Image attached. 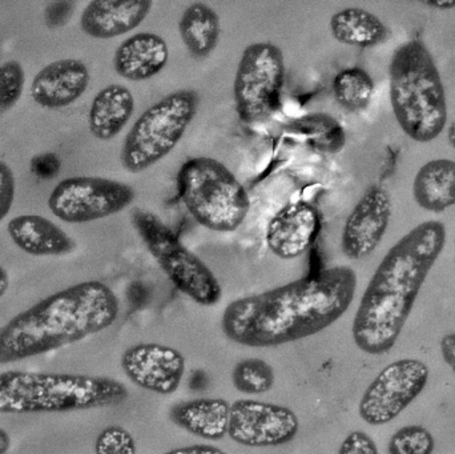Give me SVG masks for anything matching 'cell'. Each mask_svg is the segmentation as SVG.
<instances>
[{
  "mask_svg": "<svg viewBox=\"0 0 455 454\" xmlns=\"http://www.w3.org/2000/svg\"><path fill=\"white\" fill-rule=\"evenodd\" d=\"M443 221L427 220L401 237L371 276L352 325L355 346L381 356L395 348L422 285L446 245Z\"/></svg>",
  "mask_w": 455,
  "mask_h": 454,
  "instance_id": "2",
  "label": "cell"
},
{
  "mask_svg": "<svg viewBox=\"0 0 455 454\" xmlns=\"http://www.w3.org/2000/svg\"><path fill=\"white\" fill-rule=\"evenodd\" d=\"M124 384L103 376L7 370L0 373V413H66L122 404Z\"/></svg>",
  "mask_w": 455,
  "mask_h": 454,
  "instance_id": "5",
  "label": "cell"
},
{
  "mask_svg": "<svg viewBox=\"0 0 455 454\" xmlns=\"http://www.w3.org/2000/svg\"><path fill=\"white\" fill-rule=\"evenodd\" d=\"M15 176L7 163L0 160V221L4 220L15 200Z\"/></svg>",
  "mask_w": 455,
  "mask_h": 454,
  "instance_id": "31",
  "label": "cell"
},
{
  "mask_svg": "<svg viewBox=\"0 0 455 454\" xmlns=\"http://www.w3.org/2000/svg\"><path fill=\"white\" fill-rule=\"evenodd\" d=\"M331 34L337 42L350 47L371 48L389 36V29L379 16L360 7H347L331 16Z\"/></svg>",
  "mask_w": 455,
  "mask_h": 454,
  "instance_id": "24",
  "label": "cell"
},
{
  "mask_svg": "<svg viewBox=\"0 0 455 454\" xmlns=\"http://www.w3.org/2000/svg\"><path fill=\"white\" fill-rule=\"evenodd\" d=\"M430 370L419 359H400L384 368L363 392L358 415L363 423L382 426L411 407L429 383Z\"/></svg>",
  "mask_w": 455,
  "mask_h": 454,
  "instance_id": "11",
  "label": "cell"
},
{
  "mask_svg": "<svg viewBox=\"0 0 455 454\" xmlns=\"http://www.w3.org/2000/svg\"><path fill=\"white\" fill-rule=\"evenodd\" d=\"M8 288H10V276L8 272L0 266V299L7 293Z\"/></svg>",
  "mask_w": 455,
  "mask_h": 454,
  "instance_id": "38",
  "label": "cell"
},
{
  "mask_svg": "<svg viewBox=\"0 0 455 454\" xmlns=\"http://www.w3.org/2000/svg\"><path fill=\"white\" fill-rule=\"evenodd\" d=\"M275 370L261 359L238 362L232 370V384L235 391L249 396L267 394L275 386Z\"/></svg>",
  "mask_w": 455,
  "mask_h": 454,
  "instance_id": "27",
  "label": "cell"
},
{
  "mask_svg": "<svg viewBox=\"0 0 455 454\" xmlns=\"http://www.w3.org/2000/svg\"><path fill=\"white\" fill-rule=\"evenodd\" d=\"M7 232L13 244L27 255L66 256L74 252L76 243L58 224L39 215L11 219Z\"/></svg>",
  "mask_w": 455,
  "mask_h": 454,
  "instance_id": "19",
  "label": "cell"
},
{
  "mask_svg": "<svg viewBox=\"0 0 455 454\" xmlns=\"http://www.w3.org/2000/svg\"><path fill=\"white\" fill-rule=\"evenodd\" d=\"M32 171L42 179H51L60 170V160L53 154L37 155L31 162Z\"/></svg>",
  "mask_w": 455,
  "mask_h": 454,
  "instance_id": "34",
  "label": "cell"
},
{
  "mask_svg": "<svg viewBox=\"0 0 455 454\" xmlns=\"http://www.w3.org/2000/svg\"><path fill=\"white\" fill-rule=\"evenodd\" d=\"M135 111V98L130 88L111 84L96 93L88 112L91 135L99 140L116 138Z\"/></svg>",
  "mask_w": 455,
  "mask_h": 454,
  "instance_id": "21",
  "label": "cell"
},
{
  "mask_svg": "<svg viewBox=\"0 0 455 454\" xmlns=\"http://www.w3.org/2000/svg\"><path fill=\"white\" fill-rule=\"evenodd\" d=\"M163 454H227L220 448L212 447V445H191V447L178 448V450H170Z\"/></svg>",
  "mask_w": 455,
  "mask_h": 454,
  "instance_id": "36",
  "label": "cell"
},
{
  "mask_svg": "<svg viewBox=\"0 0 455 454\" xmlns=\"http://www.w3.org/2000/svg\"><path fill=\"white\" fill-rule=\"evenodd\" d=\"M170 60V48L160 35L140 32L122 42L114 55V68L123 79L146 82L159 75Z\"/></svg>",
  "mask_w": 455,
  "mask_h": 454,
  "instance_id": "18",
  "label": "cell"
},
{
  "mask_svg": "<svg viewBox=\"0 0 455 454\" xmlns=\"http://www.w3.org/2000/svg\"><path fill=\"white\" fill-rule=\"evenodd\" d=\"M152 5L151 0H93L80 16V28L93 39H114L138 28Z\"/></svg>",
  "mask_w": 455,
  "mask_h": 454,
  "instance_id": "17",
  "label": "cell"
},
{
  "mask_svg": "<svg viewBox=\"0 0 455 454\" xmlns=\"http://www.w3.org/2000/svg\"><path fill=\"white\" fill-rule=\"evenodd\" d=\"M321 226L323 219L315 205L302 200L288 203L267 223L265 243L281 260H294L315 244Z\"/></svg>",
  "mask_w": 455,
  "mask_h": 454,
  "instance_id": "15",
  "label": "cell"
},
{
  "mask_svg": "<svg viewBox=\"0 0 455 454\" xmlns=\"http://www.w3.org/2000/svg\"><path fill=\"white\" fill-rule=\"evenodd\" d=\"M135 197L130 184L99 176H74L56 184L48 208L64 223L84 224L122 212Z\"/></svg>",
  "mask_w": 455,
  "mask_h": 454,
  "instance_id": "10",
  "label": "cell"
},
{
  "mask_svg": "<svg viewBox=\"0 0 455 454\" xmlns=\"http://www.w3.org/2000/svg\"><path fill=\"white\" fill-rule=\"evenodd\" d=\"M299 429L296 413L283 405L256 400H237L230 404L228 436L243 447H281L293 442Z\"/></svg>",
  "mask_w": 455,
  "mask_h": 454,
  "instance_id": "12",
  "label": "cell"
},
{
  "mask_svg": "<svg viewBox=\"0 0 455 454\" xmlns=\"http://www.w3.org/2000/svg\"><path fill=\"white\" fill-rule=\"evenodd\" d=\"M374 93L373 77L360 67L341 69L333 79V95L337 103L349 112L365 111Z\"/></svg>",
  "mask_w": 455,
  "mask_h": 454,
  "instance_id": "26",
  "label": "cell"
},
{
  "mask_svg": "<svg viewBox=\"0 0 455 454\" xmlns=\"http://www.w3.org/2000/svg\"><path fill=\"white\" fill-rule=\"evenodd\" d=\"M230 402L216 397H200L173 405L170 418L176 426L200 439L219 442L228 434Z\"/></svg>",
  "mask_w": 455,
  "mask_h": 454,
  "instance_id": "20",
  "label": "cell"
},
{
  "mask_svg": "<svg viewBox=\"0 0 455 454\" xmlns=\"http://www.w3.org/2000/svg\"><path fill=\"white\" fill-rule=\"evenodd\" d=\"M90 82V69L82 60L60 59L35 75L31 98L42 108H66L84 95Z\"/></svg>",
  "mask_w": 455,
  "mask_h": 454,
  "instance_id": "16",
  "label": "cell"
},
{
  "mask_svg": "<svg viewBox=\"0 0 455 454\" xmlns=\"http://www.w3.org/2000/svg\"><path fill=\"white\" fill-rule=\"evenodd\" d=\"M11 448V437L4 429L0 428V454H5Z\"/></svg>",
  "mask_w": 455,
  "mask_h": 454,
  "instance_id": "39",
  "label": "cell"
},
{
  "mask_svg": "<svg viewBox=\"0 0 455 454\" xmlns=\"http://www.w3.org/2000/svg\"><path fill=\"white\" fill-rule=\"evenodd\" d=\"M289 130L302 136L313 149L323 154H339L347 144V132L339 120L321 112L294 120Z\"/></svg>",
  "mask_w": 455,
  "mask_h": 454,
  "instance_id": "25",
  "label": "cell"
},
{
  "mask_svg": "<svg viewBox=\"0 0 455 454\" xmlns=\"http://www.w3.org/2000/svg\"><path fill=\"white\" fill-rule=\"evenodd\" d=\"M135 439L119 426H107L99 434L95 442V454H136Z\"/></svg>",
  "mask_w": 455,
  "mask_h": 454,
  "instance_id": "30",
  "label": "cell"
},
{
  "mask_svg": "<svg viewBox=\"0 0 455 454\" xmlns=\"http://www.w3.org/2000/svg\"><path fill=\"white\" fill-rule=\"evenodd\" d=\"M435 439L424 426H406L398 429L387 444L389 454H433Z\"/></svg>",
  "mask_w": 455,
  "mask_h": 454,
  "instance_id": "28",
  "label": "cell"
},
{
  "mask_svg": "<svg viewBox=\"0 0 455 454\" xmlns=\"http://www.w3.org/2000/svg\"><path fill=\"white\" fill-rule=\"evenodd\" d=\"M122 370L139 388L152 394H175L186 375V357L172 346L136 344L122 356Z\"/></svg>",
  "mask_w": 455,
  "mask_h": 454,
  "instance_id": "14",
  "label": "cell"
},
{
  "mask_svg": "<svg viewBox=\"0 0 455 454\" xmlns=\"http://www.w3.org/2000/svg\"><path fill=\"white\" fill-rule=\"evenodd\" d=\"M179 34L192 58H210L220 42V18L211 5L192 3L179 20Z\"/></svg>",
  "mask_w": 455,
  "mask_h": 454,
  "instance_id": "23",
  "label": "cell"
},
{
  "mask_svg": "<svg viewBox=\"0 0 455 454\" xmlns=\"http://www.w3.org/2000/svg\"><path fill=\"white\" fill-rule=\"evenodd\" d=\"M448 140L449 144L455 149V120L451 123V127L448 130Z\"/></svg>",
  "mask_w": 455,
  "mask_h": 454,
  "instance_id": "40",
  "label": "cell"
},
{
  "mask_svg": "<svg viewBox=\"0 0 455 454\" xmlns=\"http://www.w3.org/2000/svg\"><path fill=\"white\" fill-rule=\"evenodd\" d=\"M199 108V93L179 90L149 107L125 136L120 162L125 171L149 170L176 148Z\"/></svg>",
  "mask_w": 455,
  "mask_h": 454,
  "instance_id": "7",
  "label": "cell"
},
{
  "mask_svg": "<svg viewBox=\"0 0 455 454\" xmlns=\"http://www.w3.org/2000/svg\"><path fill=\"white\" fill-rule=\"evenodd\" d=\"M413 197L427 212L443 213L455 205V162L430 160L422 165L413 181Z\"/></svg>",
  "mask_w": 455,
  "mask_h": 454,
  "instance_id": "22",
  "label": "cell"
},
{
  "mask_svg": "<svg viewBox=\"0 0 455 454\" xmlns=\"http://www.w3.org/2000/svg\"><path fill=\"white\" fill-rule=\"evenodd\" d=\"M393 203L389 192L373 184L363 192L345 221L341 250L350 260H363L377 250L392 219Z\"/></svg>",
  "mask_w": 455,
  "mask_h": 454,
  "instance_id": "13",
  "label": "cell"
},
{
  "mask_svg": "<svg viewBox=\"0 0 455 454\" xmlns=\"http://www.w3.org/2000/svg\"><path fill=\"white\" fill-rule=\"evenodd\" d=\"M440 352L445 364L455 373V332L443 336L440 341Z\"/></svg>",
  "mask_w": 455,
  "mask_h": 454,
  "instance_id": "35",
  "label": "cell"
},
{
  "mask_svg": "<svg viewBox=\"0 0 455 454\" xmlns=\"http://www.w3.org/2000/svg\"><path fill=\"white\" fill-rule=\"evenodd\" d=\"M75 10V3L72 2H53L45 8V21L51 28L63 26L72 11Z\"/></svg>",
  "mask_w": 455,
  "mask_h": 454,
  "instance_id": "33",
  "label": "cell"
},
{
  "mask_svg": "<svg viewBox=\"0 0 455 454\" xmlns=\"http://www.w3.org/2000/svg\"><path fill=\"white\" fill-rule=\"evenodd\" d=\"M178 191L192 218L213 232H235L248 216L251 197L232 171L218 159L187 160L178 173Z\"/></svg>",
  "mask_w": 455,
  "mask_h": 454,
  "instance_id": "6",
  "label": "cell"
},
{
  "mask_svg": "<svg viewBox=\"0 0 455 454\" xmlns=\"http://www.w3.org/2000/svg\"><path fill=\"white\" fill-rule=\"evenodd\" d=\"M339 454H379L376 442L363 431H353L345 437Z\"/></svg>",
  "mask_w": 455,
  "mask_h": 454,
  "instance_id": "32",
  "label": "cell"
},
{
  "mask_svg": "<svg viewBox=\"0 0 455 454\" xmlns=\"http://www.w3.org/2000/svg\"><path fill=\"white\" fill-rule=\"evenodd\" d=\"M26 74L18 60H8L0 66V115L12 109L23 95Z\"/></svg>",
  "mask_w": 455,
  "mask_h": 454,
  "instance_id": "29",
  "label": "cell"
},
{
  "mask_svg": "<svg viewBox=\"0 0 455 454\" xmlns=\"http://www.w3.org/2000/svg\"><path fill=\"white\" fill-rule=\"evenodd\" d=\"M285 61L280 47L253 43L243 51L233 83L235 112L243 123L264 122L280 108Z\"/></svg>",
  "mask_w": 455,
  "mask_h": 454,
  "instance_id": "9",
  "label": "cell"
},
{
  "mask_svg": "<svg viewBox=\"0 0 455 454\" xmlns=\"http://www.w3.org/2000/svg\"><path fill=\"white\" fill-rule=\"evenodd\" d=\"M390 103L401 130L417 143L445 131L448 100L432 52L419 39L395 48L389 63Z\"/></svg>",
  "mask_w": 455,
  "mask_h": 454,
  "instance_id": "4",
  "label": "cell"
},
{
  "mask_svg": "<svg viewBox=\"0 0 455 454\" xmlns=\"http://www.w3.org/2000/svg\"><path fill=\"white\" fill-rule=\"evenodd\" d=\"M114 291L88 280L52 293L0 328V364H13L79 343L116 322Z\"/></svg>",
  "mask_w": 455,
  "mask_h": 454,
  "instance_id": "3",
  "label": "cell"
},
{
  "mask_svg": "<svg viewBox=\"0 0 455 454\" xmlns=\"http://www.w3.org/2000/svg\"><path fill=\"white\" fill-rule=\"evenodd\" d=\"M357 274L331 267L305 279L232 301L221 319L224 336L249 348H273L318 335L355 300Z\"/></svg>",
  "mask_w": 455,
  "mask_h": 454,
  "instance_id": "1",
  "label": "cell"
},
{
  "mask_svg": "<svg viewBox=\"0 0 455 454\" xmlns=\"http://www.w3.org/2000/svg\"><path fill=\"white\" fill-rule=\"evenodd\" d=\"M132 224L152 258L183 295L203 307L223 299V288L210 267L179 239L159 216L141 208L132 212Z\"/></svg>",
  "mask_w": 455,
  "mask_h": 454,
  "instance_id": "8",
  "label": "cell"
},
{
  "mask_svg": "<svg viewBox=\"0 0 455 454\" xmlns=\"http://www.w3.org/2000/svg\"><path fill=\"white\" fill-rule=\"evenodd\" d=\"M422 3L433 8H438V10H453L455 8V0H427Z\"/></svg>",
  "mask_w": 455,
  "mask_h": 454,
  "instance_id": "37",
  "label": "cell"
}]
</instances>
